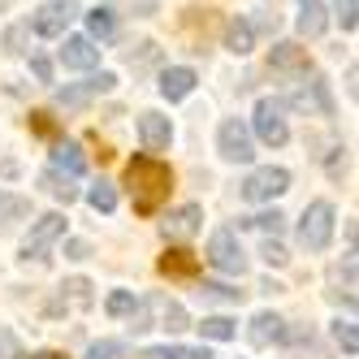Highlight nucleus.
I'll use <instances>...</instances> for the list:
<instances>
[{
	"label": "nucleus",
	"instance_id": "nucleus-1",
	"mask_svg": "<svg viewBox=\"0 0 359 359\" xmlns=\"http://www.w3.org/2000/svg\"><path fill=\"white\" fill-rule=\"evenodd\" d=\"M126 187H130L135 212L151 217L173 191V169L165 161H156V156H135L130 165H126Z\"/></svg>",
	"mask_w": 359,
	"mask_h": 359
},
{
	"label": "nucleus",
	"instance_id": "nucleus-2",
	"mask_svg": "<svg viewBox=\"0 0 359 359\" xmlns=\"http://www.w3.org/2000/svg\"><path fill=\"white\" fill-rule=\"evenodd\" d=\"M333 203L329 199H316L303 208V221H299V247L303 251H325L329 238H333Z\"/></svg>",
	"mask_w": 359,
	"mask_h": 359
},
{
	"label": "nucleus",
	"instance_id": "nucleus-3",
	"mask_svg": "<svg viewBox=\"0 0 359 359\" xmlns=\"http://www.w3.org/2000/svg\"><path fill=\"white\" fill-rule=\"evenodd\" d=\"M255 139L260 143H269V147H281L290 139V126H286V104L281 100H260L255 104Z\"/></svg>",
	"mask_w": 359,
	"mask_h": 359
},
{
	"label": "nucleus",
	"instance_id": "nucleus-4",
	"mask_svg": "<svg viewBox=\"0 0 359 359\" xmlns=\"http://www.w3.org/2000/svg\"><path fill=\"white\" fill-rule=\"evenodd\" d=\"M79 18V0H48V5L31 18V31L43 35V39H57L65 35V27Z\"/></svg>",
	"mask_w": 359,
	"mask_h": 359
},
{
	"label": "nucleus",
	"instance_id": "nucleus-5",
	"mask_svg": "<svg viewBox=\"0 0 359 359\" xmlns=\"http://www.w3.org/2000/svg\"><path fill=\"white\" fill-rule=\"evenodd\" d=\"M217 147H221V156L225 161H234V165H247L255 156V143H251V130L238 121V117H229L221 121V130H217Z\"/></svg>",
	"mask_w": 359,
	"mask_h": 359
},
{
	"label": "nucleus",
	"instance_id": "nucleus-6",
	"mask_svg": "<svg viewBox=\"0 0 359 359\" xmlns=\"http://www.w3.org/2000/svg\"><path fill=\"white\" fill-rule=\"evenodd\" d=\"M290 191V173L286 169H255L247 182H243V199H251V203H269V199H277V195H286Z\"/></svg>",
	"mask_w": 359,
	"mask_h": 359
},
{
	"label": "nucleus",
	"instance_id": "nucleus-7",
	"mask_svg": "<svg viewBox=\"0 0 359 359\" xmlns=\"http://www.w3.org/2000/svg\"><path fill=\"white\" fill-rule=\"evenodd\" d=\"M208 260H212V269H221V273H229V277H238V273L247 269V255H243V247H238V238H234V229H217V234H212Z\"/></svg>",
	"mask_w": 359,
	"mask_h": 359
},
{
	"label": "nucleus",
	"instance_id": "nucleus-8",
	"mask_svg": "<svg viewBox=\"0 0 359 359\" xmlns=\"http://www.w3.org/2000/svg\"><path fill=\"white\" fill-rule=\"evenodd\" d=\"M61 234H65V217L61 212H48L43 221H35V229L27 234V243H22V260H43V251L53 247Z\"/></svg>",
	"mask_w": 359,
	"mask_h": 359
},
{
	"label": "nucleus",
	"instance_id": "nucleus-9",
	"mask_svg": "<svg viewBox=\"0 0 359 359\" xmlns=\"http://www.w3.org/2000/svg\"><path fill=\"white\" fill-rule=\"evenodd\" d=\"M139 139H143L147 151H165L169 139H173L169 117H161V113H143V117H139Z\"/></svg>",
	"mask_w": 359,
	"mask_h": 359
},
{
	"label": "nucleus",
	"instance_id": "nucleus-10",
	"mask_svg": "<svg viewBox=\"0 0 359 359\" xmlns=\"http://www.w3.org/2000/svg\"><path fill=\"white\" fill-rule=\"evenodd\" d=\"M61 61H65V69H95L100 65V48L91 39H83V35H74L61 48Z\"/></svg>",
	"mask_w": 359,
	"mask_h": 359
},
{
	"label": "nucleus",
	"instance_id": "nucleus-11",
	"mask_svg": "<svg viewBox=\"0 0 359 359\" xmlns=\"http://www.w3.org/2000/svg\"><path fill=\"white\" fill-rule=\"evenodd\" d=\"M247 338H251L255 346H273V342H281V338H286V320H281L277 312H260V316L251 320Z\"/></svg>",
	"mask_w": 359,
	"mask_h": 359
},
{
	"label": "nucleus",
	"instance_id": "nucleus-12",
	"mask_svg": "<svg viewBox=\"0 0 359 359\" xmlns=\"http://www.w3.org/2000/svg\"><path fill=\"white\" fill-rule=\"evenodd\" d=\"M199 221H203V208L199 203H187V208H177V212L165 217V238H191L199 229Z\"/></svg>",
	"mask_w": 359,
	"mask_h": 359
},
{
	"label": "nucleus",
	"instance_id": "nucleus-13",
	"mask_svg": "<svg viewBox=\"0 0 359 359\" xmlns=\"http://www.w3.org/2000/svg\"><path fill=\"white\" fill-rule=\"evenodd\" d=\"M195 69H187V65H173V69H165L161 74V95L165 100H187L191 91H195Z\"/></svg>",
	"mask_w": 359,
	"mask_h": 359
},
{
	"label": "nucleus",
	"instance_id": "nucleus-14",
	"mask_svg": "<svg viewBox=\"0 0 359 359\" xmlns=\"http://www.w3.org/2000/svg\"><path fill=\"white\" fill-rule=\"evenodd\" d=\"M325 27H329V9L320 0H299V31L307 39H316V35H325Z\"/></svg>",
	"mask_w": 359,
	"mask_h": 359
},
{
	"label": "nucleus",
	"instance_id": "nucleus-15",
	"mask_svg": "<svg viewBox=\"0 0 359 359\" xmlns=\"http://www.w3.org/2000/svg\"><path fill=\"white\" fill-rule=\"evenodd\" d=\"M147 312H156V320H151V325H161L169 333L187 329V312H182V303H173V299H147Z\"/></svg>",
	"mask_w": 359,
	"mask_h": 359
},
{
	"label": "nucleus",
	"instance_id": "nucleus-16",
	"mask_svg": "<svg viewBox=\"0 0 359 359\" xmlns=\"http://www.w3.org/2000/svg\"><path fill=\"white\" fill-rule=\"evenodd\" d=\"M53 169L65 173V177H83V173H87V161H83L79 143H57V147H53Z\"/></svg>",
	"mask_w": 359,
	"mask_h": 359
},
{
	"label": "nucleus",
	"instance_id": "nucleus-17",
	"mask_svg": "<svg viewBox=\"0 0 359 359\" xmlns=\"http://www.w3.org/2000/svg\"><path fill=\"white\" fill-rule=\"evenodd\" d=\"M161 273L165 277H195L199 273V260H195L187 247H173V251L161 255Z\"/></svg>",
	"mask_w": 359,
	"mask_h": 359
},
{
	"label": "nucleus",
	"instance_id": "nucleus-18",
	"mask_svg": "<svg viewBox=\"0 0 359 359\" xmlns=\"http://www.w3.org/2000/svg\"><path fill=\"white\" fill-rule=\"evenodd\" d=\"M251 39H255V31H251L247 18H229V22H225V48H229L234 57H247V53H251Z\"/></svg>",
	"mask_w": 359,
	"mask_h": 359
},
{
	"label": "nucleus",
	"instance_id": "nucleus-19",
	"mask_svg": "<svg viewBox=\"0 0 359 359\" xmlns=\"http://www.w3.org/2000/svg\"><path fill=\"white\" fill-rule=\"evenodd\" d=\"M269 65L273 69H307V48H299V43H273Z\"/></svg>",
	"mask_w": 359,
	"mask_h": 359
},
{
	"label": "nucleus",
	"instance_id": "nucleus-20",
	"mask_svg": "<svg viewBox=\"0 0 359 359\" xmlns=\"http://www.w3.org/2000/svg\"><path fill=\"white\" fill-rule=\"evenodd\" d=\"M87 31H91V39H113L117 35V18H113V9H91L87 13Z\"/></svg>",
	"mask_w": 359,
	"mask_h": 359
},
{
	"label": "nucleus",
	"instance_id": "nucleus-21",
	"mask_svg": "<svg viewBox=\"0 0 359 359\" xmlns=\"http://www.w3.org/2000/svg\"><path fill=\"white\" fill-rule=\"evenodd\" d=\"M143 359H212L208 346H147Z\"/></svg>",
	"mask_w": 359,
	"mask_h": 359
},
{
	"label": "nucleus",
	"instance_id": "nucleus-22",
	"mask_svg": "<svg viewBox=\"0 0 359 359\" xmlns=\"http://www.w3.org/2000/svg\"><path fill=\"white\" fill-rule=\"evenodd\" d=\"M199 333H203V338H212V342H229L238 329H234V320H229V316H203Z\"/></svg>",
	"mask_w": 359,
	"mask_h": 359
},
{
	"label": "nucleus",
	"instance_id": "nucleus-23",
	"mask_svg": "<svg viewBox=\"0 0 359 359\" xmlns=\"http://www.w3.org/2000/svg\"><path fill=\"white\" fill-rule=\"evenodd\" d=\"M87 203L95 212H113L117 208V191H113V182H104V177H100V182L87 191Z\"/></svg>",
	"mask_w": 359,
	"mask_h": 359
},
{
	"label": "nucleus",
	"instance_id": "nucleus-24",
	"mask_svg": "<svg viewBox=\"0 0 359 359\" xmlns=\"http://www.w3.org/2000/svg\"><path fill=\"white\" fill-rule=\"evenodd\" d=\"M104 307H109V316H130V312H135V307H139V299H135L130 290H113Z\"/></svg>",
	"mask_w": 359,
	"mask_h": 359
},
{
	"label": "nucleus",
	"instance_id": "nucleus-25",
	"mask_svg": "<svg viewBox=\"0 0 359 359\" xmlns=\"http://www.w3.org/2000/svg\"><path fill=\"white\" fill-rule=\"evenodd\" d=\"M199 294L212 299V303H238V299H243V290H229V286H221V281H203Z\"/></svg>",
	"mask_w": 359,
	"mask_h": 359
},
{
	"label": "nucleus",
	"instance_id": "nucleus-26",
	"mask_svg": "<svg viewBox=\"0 0 359 359\" xmlns=\"http://www.w3.org/2000/svg\"><path fill=\"white\" fill-rule=\"evenodd\" d=\"M333 338H338V346H342L346 355H355V351H359V333H355V320H338V325H333Z\"/></svg>",
	"mask_w": 359,
	"mask_h": 359
},
{
	"label": "nucleus",
	"instance_id": "nucleus-27",
	"mask_svg": "<svg viewBox=\"0 0 359 359\" xmlns=\"http://www.w3.org/2000/svg\"><path fill=\"white\" fill-rule=\"evenodd\" d=\"M333 13H338L342 31H355L359 27V0H333Z\"/></svg>",
	"mask_w": 359,
	"mask_h": 359
},
{
	"label": "nucleus",
	"instance_id": "nucleus-28",
	"mask_svg": "<svg viewBox=\"0 0 359 359\" xmlns=\"http://www.w3.org/2000/svg\"><path fill=\"white\" fill-rule=\"evenodd\" d=\"M43 187H48V195H53V199H65V203L79 195V191L69 187V177H61V173H43Z\"/></svg>",
	"mask_w": 359,
	"mask_h": 359
},
{
	"label": "nucleus",
	"instance_id": "nucleus-29",
	"mask_svg": "<svg viewBox=\"0 0 359 359\" xmlns=\"http://www.w3.org/2000/svg\"><path fill=\"white\" fill-rule=\"evenodd\" d=\"M61 290H69V299L79 303V307H91V281H83V277H74V281H65Z\"/></svg>",
	"mask_w": 359,
	"mask_h": 359
},
{
	"label": "nucleus",
	"instance_id": "nucleus-30",
	"mask_svg": "<svg viewBox=\"0 0 359 359\" xmlns=\"http://www.w3.org/2000/svg\"><path fill=\"white\" fill-rule=\"evenodd\" d=\"M27 208H31L27 199H18V195H5V191H0V221H9V217H22Z\"/></svg>",
	"mask_w": 359,
	"mask_h": 359
},
{
	"label": "nucleus",
	"instance_id": "nucleus-31",
	"mask_svg": "<svg viewBox=\"0 0 359 359\" xmlns=\"http://www.w3.org/2000/svg\"><path fill=\"white\" fill-rule=\"evenodd\" d=\"M247 225L264 229V234H269V229H273V234H281V225H286V217H281V212H264V217H251Z\"/></svg>",
	"mask_w": 359,
	"mask_h": 359
},
{
	"label": "nucleus",
	"instance_id": "nucleus-32",
	"mask_svg": "<svg viewBox=\"0 0 359 359\" xmlns=\"http://www.w3.org/2000/svg\"><path fill=\"white\" fill-rule=\"evenodd\" d=\"M27 31H31V27H9V35H5V53H9V57L22 53V39H27Z\"/></svg>",
	"mask_w": 359,
	"mask_h": 359
},
{
	"label": "nucleus",
	"instance_id": "nucleus-33",
	"mask_svg": "<svg viewBox=\"0 0 359 359\" xmlns=\"http://www.w3.org/2000/svg\"><path fill=\"white\" fill-rule=\"evenodd\" d=\"M113 355H121V346H117V342H100V346H91V351H87V359H113Z\"/></svg>",
	"mask_w": 359,
	"mask_h": 359
},
{
	"label": "nucleus",
	"instance_id": "nucleus-34",
	"mask_svg": "<svg viewBox=\"0 0 359 359\" xmlns=\"http://www.w3.org/2000/svg\"><path fill=\"white\" fill-rule=\"evenodd\" d=\"M31 69L39 83H53V65H48V57H31Z\"/></svg>",
	"mask_w": 359,
	"mask_h": 359
},
{
	"label": "nucleus",
	"instance_id": "nucleus-35",
	"mask_svg": "<svg viewBox=\"0 0 359 359\" xmlns=\"http://www.w3.org/2000/svg\"><path fill=\"white\" fill-rule=\"evenodd\" d=\"M264 260H269V264H277V269H281V264H286V260H290V255H286V251H281V247H277V243H264Z\"/></svg>",
	"mask_w": 359,
	"mask_h": 359
},
{
	"label": "nucleus",
	"instance_id": "nucleus-36",
	"mask_svg": "<svg viewBox=\"0 0 359 359\" xmlns=\"http://www.w3.org/2000/svg\"><path fill=\"white\" fill-rule=\"evenodd\" d=\"M0 359H18V342H13V333H0Z\"/></svg>",
	"mask_w": 359,
	"mask_h": 359
},
{
	"label": "nucleus",
	"instance_id": "nucleus-37",
	"mask_svg": "<svg viewBox=\"0 0 359 359\" xmlns=\"http://www.w3.org/2000/svg\"><path fill=\"white\" fill-rule=\"evenodd\" d=\"M31 126H35L39 135H53V121H48V113H35V121H31Z\"/></svg>",
	"mask_w": 359,
	"mask_h": 359
},
{
	"label": "nucleus",
	"instance_id": "nucleus-38",
	"mask_svg": "<svg viewBox=\"0 0 359 359\" xmlns=\"http://www.w3.org/2000/svg\"><path fill=\"white\" fill-rule=\"evenodd\" d=\"M13 173H18V165H13V161H0V177H13Z\"/></svg>",
	"mask_w": 359,
	"mask_h": 359
},
{
	"label": "nucleus",
	"instance_id": "nucleus-39",
	"mask_svg": "<svg viewBox=\"0 0 359 359\" xmlns=\"http://www.w3.org/2000/svg\"><path fill=\"white\" fill-rule=\"evenodd\" d=\"M31 359H65L61 351H39V355H31Z\"/></svg>",
	"mask_w": 359,
	"mask_h": 359
},
{
	"label": "nucleus",
	"instance_id": "nucleus-40",
	"mask_svg": "<svg viewBox=\"0 0 359 359\" xmlns=\"http://www.w3.org/2000/svg\"><path fill=\"white\" fill-rule=\"evenodd\" d=\"M0 5H5V0H0Z\"/></svg>",
	"mask_w": 359,
	"mask_h": 359
}]
</instances>
